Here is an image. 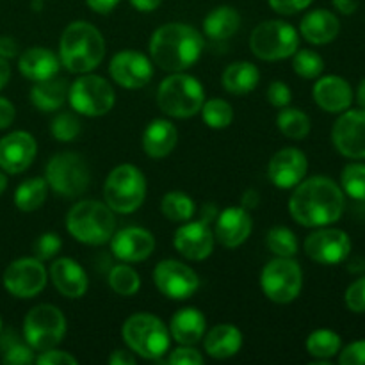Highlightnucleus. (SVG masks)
<instances>
[{
	"label": "nucleus",
	"instance_id": "nucleus-55",
	"mask_svg": "<svg viewBox=\"0 0 365 365\" xmlns=\"http://www.w3.org/2000/svg\"><path fill=\"white\" fill-rule=\"evenodd\" d=\"M335 9L342 14H353L359 7V0H331Z\"/></svg>",
	"mask_w": 365,
	"mask_h": 365
},
{
	"label": "nucleus",
	"instance_id": "nucleus-5",
	"mask_svg": "<svg viewBox=\"0 0 365 365\" xmlns=\"http://www.w3.org/2000/svg\"><path fill=\"white\" fill-rule=\"evenodd\" d=\"M205 91L198 78L182 71L164 78L157 91V103L160 110L171 118H191L202 110Z\"/></svg>",
	"mask_w": 365,
	"mask_h": 365
},
{
	"label": "nucleus",
	"instance_id": "nucleus-29",
	"mask_svg": "<svg viewBox=\"0 0 365 365\" xmlns=\"http://www.w3.org/2000/svg\"><path fill=\"white\" fill-rule=\"evenodd\" d=\"M203 346H205L207 355H210L212 359H230V356L237 355L241 349L242 334L234 324H217L205 335Z\"/></svg>",
	"mask_w": 365,
	"mask_h": 365
},
{
	"label": "nucleus",
	"instance_id": "nucleus-28",
	"mask_svg": "<svg viewBox=\"0 0 365 365\" xmlns=\"http://www.w3.org/2000/svg\"><path fill=\"white\" fill-rule=\"evenodd\" d=\"M205 316L196 309H182L171 317L170 335L182 346H195L205 335Z\"/></svg>",
	"mask_w": 365,
	"mask_h": 365
},
{
	"label": "nucleus",
	"instance_id": "nucleus-50",
	"mask_svg": "<svg viewBox=\"0 0 365 365\" xmlns=\"http://www.w3.org/2000/svg\"><path fill=\"white\" fill-rule=\"evenodd\" d=\"M314 0H269V6L278 14H296L307 9Z\"/></svg>",
	"mask_w": 365,
	"mask_h": 365
},
{
	"label": "nucleus",
	"instance_id": "nucleus-10",
	"mask_svg": "<svg viewBox=\"0 0 365 365\" xmlns=\"http://www.w3.org/2000/svg\"><path fill=\"white\" fill-rule=\"evenodd\" d=\"M262 291L271 302L291 303L302 292L303 273L302 267L292 257H277L266 264L260 274Z\"/></svg>",
	"mask_w": 365,
	"mask_h": 365
},
{
	"label": "nucleus",
	"instance_id": "nucleus-35",
	"mask_svg": "<svg viewBox=\"0 0 365 365\" xmlns=\"http://www.w3.org/2000/svg\"><path fill=\"white\" fill-rule=\"evenodd\" d=\"M160 210H163V214L170 221L184 223V221H191L196 209L191 196H187L182 191H171L164 195L163 202H160Z\"/></svg>",
	"mask_w": 365,
	"mask_h": 365
},
{
	"label": "nucleus",
	"instance_id": "nucleus-56",
	"mask_svg": "<svg viewBox=\"0 0 365 365\" xmlns=\"http://www.w3.org/2000/svg\"><path fill=\"white\" fill-rule=\"evenodd\" d=\"M160 2L163 0H130L132 6L138 11H141V13H152V11H155L160 6Z\"/></svg>",
	"mask_w": 365,
	"mask_h": 365
},
{
	"label": "nucleus",
	"instance_id": "nucleus-42",
	"mask_svg": "<svg viewBox=\"0 0 365 365\" xmlns=\"http://www.w3.org/2000/svg\"><path fill=\"white\" fill-rule=\"evenodd\" d=\"M81 130V121H78V118L71 113L57 114L52 121V127H50V132H52L53 138H56L57 141L63 143H70L73 141V139H77Z\"/></svg>",
	"mask_w": 365,
	"mask_h": 365
},
{
	"label": "nucleus",
	"instance_id": "nucleus-2",
	"mask_svg": "<svg viewBox=\"0 0 365 365\" xmlns=\"http://www.w3.org/2000/svg\"><path fill=\"white\" fill-rule=\"evenodd\" d=\"M203 38L187 24H166L157 29L150 39V56L153 63L166 71H184L200 59Z\"/></svg>",
	"mask_w": 365,
	"mask_h": 365
},
{
	"label": "nucleus",
	"instance_id": "nucleus-36",
	"mask_svg": "<svg viewBox=\"0 0 365 365\" xmlns=\"http://www.w3.org/2000/svg\"><path fill=\"white\" fill-rule=\"evenodd\" d=\"M341 337L331 330H316L307 339V351L321 360L331 359L341 351Z\"/></svg>",
	"mask_w": 365,
	"mask_h": 365
},
{
	"label": "nucleus",
	"instance_id": "nucleus-14",
	"mask_svg": "<svg viewBox=\"0 0 365 365\" xmlns=\"http://www.w3.org/2000/svg\"><path fill=\"white\" fill-rule=\"evenodd\" d=\"M46 269L39 259H18L4 273V287L16 298H34L45 289Z\"/></svg>",
	"mask_w": 365,
	"mask_h": 365
},
{
	"label": "nucleus",
	"instance_id": "nucleus-16",
	"mask_svg": "<svg viewBox=\"0 0 365 365\" xmlns=\"http://www.w3.org/2000/svg\"><path fill=\"white\" fill-rule=\"evenodd\" d=\"M109 73L125 89H139L153 77L152 61L135 50H121L110 59Z\"/></svg>",
	"mask_w": 365,
	"mask_h": 365
},
{
	"label": "nucleus",
	"instance_id": "nucleus-38",
	"mask_svg": "<svg viewBox=\"0 0 365 365\" xmlns=\"http://www.w3.org/2000/svg\"><path fill=\"white\" fill-rule=\"evenodd\" d=\"M202 116L207 127L210 128H227L234 120V109L228 102L221 98H212L203 102Z\"/></svg>",
	"mask_w": 365,
	"mask_h": 365
},
{
	"label": "nucleus",
	"instance_id": "nucleus-13",
	"mask_svg": "<svg viewBox=\"0 0 365 365\" xmlns=\"http://www.w3.org/2000/svg\"><path fill=\"white\" fill-rule=\"evenodd\" d=\"M153 282L166 298L187 299L198 291V274L178 260H163L153 269Z\"/></svg>",
	"mask_w": 365,
	"mask_h": 365
},
{
	"label": "nucleus",
	"instance_id": "nucleus-43",
	"mask_svg": "<svg viewBox=\"0 0 365 365\" xmlns=\"http://www.w3.org/2000/svg\"><path fill=\"white\" fill-rule=\"evenodd\" d=\"M63 248V241L57 234L52 232H46V234L39 235L34 242V253L36 259L39 260H50L57 255Z\"/></svg>",
	"mask_w": 365,
	"mask_h": 365
},
{
	"label": "nucleus",
	"instance_id": "nucleus-22",
	"mask_svg": "<svg viewBox=\"0 0 365 365\" xmlns=\"http://www.w3.org/2000/svg\"><path fill=\"white\" fill-rule=\"evenodd\" d=\"M252 216L245 207H228L216 220V239L225 248H237L252 234Z\"/></svg>",
	"mask_w": 365,
	"mask_h": 365
},
{
	"label": "nucleus",
	"instance_id": "nucleus-60",
	"mask_svg": "<svg viewBox=\"0 0 365 365\" xmlns=\"http://www.w3.org/2000/svg\"><path fill=\"white\" fill-rule=\"evenodd\" d=\"M6 187H7V178H6V175L0 173V195L6 191Z\"/></svg>",
	"mask_w": 365,
	"mask_h": 365
},
{
	"label": "nucleus",
	"instance_id": "nucleus-39",
	"mask_svg": "<svg viewBox=\"0 0 365 365\" xmlns=\"http://www.w3.org/2000/svg\"><path fill=\"white\" fill-rule=\"evenodd\" d=\"M267 248L277 257H294L298 252V241L292 230L285 227L271 228L266 237Z\"/></svg>",
	"mask_w": 365,
	"mask_h": 365
},
{
	"label": "nucleus",
	"instance_id": "nucleus-9",
	"mask_svg": "<svg viewBox=\"0 0 365 365\" xmlns=\"http://www.w3.org/2000/svg\"><path fill=\"white\" fill-rule=\"evenodd\" d=\"M45 180L57 195L75 198L88 191L89 175L88 163L73 152H63L53 155L46 164Z\"/></svg>",
	"mask_w": 365,
	"mask_h": 365
},
{
	"label": "nucleus",
	"instance_id": "nucleus-37",
	"mask_svg": "<svg viewBox=\"0 0 365 365\" xmlns=\"http://www.w3.org/2000/svg\"><path fill=\"white\" fill-rule=\"evenodd\" d=\"M109 285L116 294L134 296L141 287V277L130 266H114L109 273Z\"/></svg>",
	"mask_w": 365,
	"mask_h": 365
},
{
	"label": "nucleus",
	"instance_id": "nucleus-51",
	"mask_svg": "<svg viewBox=\"0 0 365 365\" xmlns=\"http://www.w3.org/2000/svg\"><path fill=\"white\" fill-rule=\"evenodd\" d=\"M14 120V106L9 100L0 96V130L7 128Z\"/></svg>",
	"mask_w": 365,
	"mask_h": 365
},
{
	"label": "nucleus",
	"instance_id": "nucleus-59",
	"mask_svg": "<svg viewBox=\"0 0 365 365\" xmlns=\"http://www.w3.org/2000/svg\"><path fill=\"white\" fill-rule=\"evenodd\" d=\"M356 102H359V106L365 110V78L360 82L359 91H356Z\"/></svg>",
	"mask_w": 365,
	"mask_h": 365
},
{
	"label": "nucleus",
	"instance_id": "nucleus-17",
	"mask_svg": "<svg viewBox=\"0 0 365 365\" xmlns=\"http://www.w3.org/2000/svg\"><path fill=\"white\" fill-rule=\"evenodd\" d=\"M331 139L344 157L365 159V110H344L335 121Z\"/></svg>",
	"mask_w": 365,
	"mask_h": 365
},
{
	"label": "nucleus",
	"instance_id": "nucleus-31",
	"mask_svg": "<svg viewBox=\"0 0 365 365\" xmlns=\"http://www.w3.org/2000/svg\"><path fill=\"white\" fill-rule=\"evenodd\" d=\"M68 88L66 81L64 78H46V81L36 82L34 88L31 89V100L39 110H50L61 109L64 106V102L68 100Z\"/></svg>",
	"mask_w": 365,
	"mask_h": 365
},
{
	"label": "nucleus",
	"instance_id": "nucleus-49",
	"mask_svg": "<svg viewBox=\"0 0 365 365\" xmlns=\"http://www.w3.org/2000/svg\"><path fill=\"white\" fill-rule=\"evenodd\" d=\"M36 362L41 365H77V359L70 353L59 351V349H46L36 359Z\"/></svg>",
	"mask_w": 365,
	"mask_h": 365
},
{
	"label": "nucleus",
	"instance_id": "nucleus-12",
	"mask_svg": "<svg viewBox=\"0 0 365 365\" xmlns=\"http://www.w3.org/2000/svg\"><path fill=\"white\" fill-rule=\"evenodd\" d=\"M68 100L77 113L96 118L103 116L113 109L116 95L109 81L100 75H82L70 86Z\"/></svg>",
	"mask_w": 365,
	"mask_h": 365
},
{
	"label": "nucleus",
	"instance_id": "nucleus-30",
	"mask_svg": "<svg viewBox=\"0 0 365 365\" xmlns=\"http://www.w3.org/2000/svg\"><path fill=\"white\" fill-rule=\"evenodd\" d=\"M259 81L260 71L257 70L255 64L248 63V61H237V63L228 64L221 77L223 88L232 95H248L259 86Z\"/></svg>",
	"mask_w": 365,
	"mask_h": 365
},
{
	"label": "nucleus",
	"instance_id": "nucleus-27",
	"mask_svg": "<svg viewBox=\"0 0 365 365\" xmlns=\"http://www.w3.org/2000/svg\"><path fill=\"white\" fill-rule=\"evenodd\" d=\"M178 130L168 120H153L143 134V148L152 159H164L175 150Z\"/></svg>",
	"mask_w": 365,
	"mask_h": 365
},
{
	"label": "nucleus",
	"instance_id": "nucleus-33",
	"mask_svg": "<svg viewBox=\"0 0 365 365\" xmlns=\"http://www.w3.org/2000/svg\"><path fill=\"white\" fill-rule=\"evenodd\" d=\"M48 195V182L45 178H29L18 185L14 192V205L24 212H32L45 203Z\"/></svg>",
	"mask_w": 365,
	"mask_h": 365
},
{
	"label": "nucleus",
	"instance_id": "nucleus-47",
	"mask_svg": "<svg viewBox=\"0 0 365 365\" xmlns=\"http://www.w3.org/2000/svg\"><path fill=\"white\" fill-rule=\"evenodd\" d=\"M168 362L173 365H202L205 362L198 349L191 348V346H182V348L175 349L170 355Z\"/></svg>",
	"mask_w": 365,
	"mask_h": 365
},
{
	"label": "nucleus",
	"instance_id": "nucleus-45",
	"mask_svg": "<svg viewBox=\"0 0 365 365\" xmlns=\"http://www.w3.org/2000/svg\"><path fill=\"white\" fill-rule=\"evenodd\" d=\"M346 305L351 312L364 314L365 312V277L353 282L346 291Z\"/></svg>",
	"mask_w": 365,
	"mask_h": 365
},
{
	"label": "nucleus",
	"instance_id": "nucleus-7",
	"mask_svg": "<svg viewBox=\"0 0 365 365\" xmlns=\"http://www.w3.org/2000/svg\"><path fill=\"white\" fill-rule=\"evenodd\" d=\"M146 196L145 175L134 164H120L107 177L103 198L113 212L132 214L143 205Z\"/></svg>",
	"mask_w": 365,
	"mask_h": 365
},
{
	"label": "nucleus",
	"instance_id": "nucleus-46",
	"mask_svg": "<svg viewBox=\"0 0 365 365\" xmlns=\"http://www.w3.org/2000/svg\"><path fill=\"white\" fill-rule=\"evenodd\" d=\"M267 100L273 107L277 109H284L291 103L292 100V93L289 89V86L282 81H274L271 82L269 88H267Z\"/></svg>",
	"mask_w": 365,
	"mask_h": 365
},
{
	"label": "nucleus",
	"instance_id": "nucleus-11",
	"mask_svg": "<svg viewBox=\"0 0 365 365\" xmlns=\"http://www.w3.org/2000/svg\"><path fill=\"white\" fill-rule=\"evenodd\" d=\"M66 334V319L53 305H38L29 310L24 321V335L27 344L36 351L52 349Z\"/></svg>",
	"mask_w": 365,
	"mask_h": 365
},
{
	"label": "nucleus",
	"instance_id": "nucleus-52",
	"mask_svg": "<svg viewBox=\"0 0 365 365\" xmlns=\"http://www.w3.org/2000/svg\"><path fill=\"white\" fill-rule=\"evenodd\" d=\"M89 9L98 14H109L114 7L120 4V0H86Z\"/></svg>",
	"mask_w": 365,
	"mask_h": 365
},
{
	"label": "nucleus",
	"instance_id": "nucleus-34",
	"mask_svg": "<svg viewBox=\"0 0 365 365\" xmlns=\"http://www.w3.org/2000/svg\"><path fill=\"white\" fill-rule=\"evenodd\" d=\"M277 127L285 138L305 139L310 132V118L303 110L284 107L277 116Z\"/></svg>",
	"mask_w": 365,
	"mask_h": 365
},
{
	"label": "nucleus",
	"instance_id": "nucleus-15",
	"mask_svg": "<svg viewBox=\"0 0 365 365\" xmlns=\"http://www.w3.org/2000/svg\"><path fill=\"white\" fill-rule=\"evenodd\" d=\"M351 252V241L344 230L339 228H321L307 237L305 253L314 262L334 266L348 259Z\"/></svg>",
	"mask_w": 365,
	"mask_h": 365
},
{
	"label": "nucleus",
	"instance_id": "nucleus-58",
	"mask_svg": "<svg viewBox=\"0 0 365 365\" xmlns=\"http://www.w3.org/2000/svg\"><path fill=\"white\" fill-rule=\"evenodd\" d=\"M11 78V66L7 63L6 57L0 56V89H4L7 86Z\"/></svg>",
	"mask_w": 365,
	"mask_h": 365
},
{
	"label": "nucleus",
	"instance_id": "nucleus-23",
	"mask_svg": "<svg viewBox=\"0 0 365 365\" xmlns=\"http://www.w3.org/2000/svg\"><path fill=\"white\" fill-rule=\"evenodd\" d=\"M48 274L53 287L66 298H82L88 291V274L73 259H57L50 266Z\"/></svg>",
	"mask_w": 365,
	"mask_h": 365
},
{
	"label": "nucleus",
	"instance_id": "nucleus-57",
	"mask_svg": "<svg viewBox=\"0 0 365 365\" xmlns=\"http://www.w3.org/2000/svg\"><path fill=\"white\" fill-rule=\"evenodd\" d=\"M260 198H259V192L257 191H246V195L242 196V207H245L246 210H252V209H257V205H259Z\"/></svg>",
	"mask_w": 365,
	"mask_h": 365
},
{
	"label": "nucleus",
	"instance_id": "nucleus-21",
	"mask_svg": "<svg viewBox=\"0 0 365 365\" xmlns=\"http://www.w3.org/2000/svg\"><path fill=\"white\" fill-rule=\"evenodd\" d=\"M309 163L302 150L284 148L277 152L267 166L269 180L280 189H292L305 178Z\"/></svg>",
	"mask_w": 365,
	"mask_h": 365
},
{
	"label": "nucleus",
	"instance_id": "nucleus-8",
	"mask_svg": "<svg viewBox=\"0 0 365 365\" xmlns=\"http://www.w3.org/2000/svg\"><path fill=\"white\" fill-rule=\"evenodd\" d=\"M299 38L291 24L282 20H267L257 25L250 36V48L262 61H280L294 56Z\"/></svg>",
	"mask_w": 365,
	"mask_h": 365
},
{
	"label": "nucleus",
	"instance_id": "nucleus-1",
	"mask_svg": "<svg viewBox=\"0 0 365 365\" xmlns=\"http://www.w3.org/2000/svg\"><path fill=\"white\" fill-rule=\"evenodd\" d=\"M289 212L303 227H327L344 212V192L328 177H312L296 185Z\"/></svg>",
	"mask_w": 365,
	"mask_h": 365
},
{
	"label": "nucleus",
	"instance_id": "nucleus-25",
	"mask_svg": "<svg viewBox=\"0 0 365 365\" xmlns=\"http://www.w3.org/2000/svg\"><path fill=\"white\" fill-rule=\"evenodd\" d=\"M59 66V57L52 50L43 48V46H34V48L25 50L20 56V61H18V68H20L21 75L34 82L56 77Z\"/></svg>",
	"mask_w": 365,
	"mask_h": 365
},
{
	"label": "nucleus",
	"instance_id": "nucleus-48",
	"mask_svg": "<svg viewBox=\"0 0 365 365\" xmlns=\"http://www.w3.org/2000/svg\"><path fill=\"white\" fill-rule=\"evenodd\" d=\"M339 362L341 365H365V341L346 346L339 356Z\"/></svg>",
	"mask_w": 365,
	"mask_h": 365
},
{
	"label": "nucleus",
	"instance_id": "nucleus-19",
	"mask_svg": "<svg viewBox=\"0 0 365 365\" xmlns=\"http://www.w3.org/2000/svg\"><path fill=\"white\" fill-rule=\"evenodd\" d=\"M110 250L114 257L123 262H141L155 250V237L152 232L141 227H127L110 237Z\"/></svg>",
	"mask_w": 365,
	"mask_h": 365
},
{
	"label": "nucleus",
	"instance_id": "nucleus-6",
	"mask_svg": "<svg viewBox=\"0 0 365 365\" xmlns=\"http://www.w3.org/2000/svg\"><path fill=\"white\" fill-rule=\"evenodd\" d=\"M125 344L146 360H159L170 349V331L166 324L152 314H134L121 328Z\"/></svg>",
	"mask_w": 365,
	"mask_h": 365
},
{
	"label": "nucleus",
	"instance_id": "nucleus-53",
	"mask_svg": "<svg viewBox=\"0 0 365 365\" xmlns=\"http://www.w3.org/2000/svg\"><path fill=\"white\" fill-rule=\"evenodd\" d=\"M16 52H18V43L14 41L13 38H9V36L0 38V56L9 59V57L16 56Z\"/></svg>",
	"mask_w": 365,
	"mask_h": 365
},
{
	"label": "nucleus",
	"instance_id": "nucleus-41",
	"mask_svg": "<svg viewBox=\"0 0 365 365\" xmlns=\"http://www.w3.org/2000/svg\"><path fill=\"white\" fill-rule=\"evenodd\" d=\"M292 68L296 73L303 78H317L324 70L323 57L312 50H299L294 52V59H292Z\"/></svg>",
	"mask_w": 365,
	"mask_h": 365
},
{
	"label": "nucleus",
	"instance_id": "nucleus-26",
	"mask_svg": "<svg viewBox=\"0 0 365 365\" xmlns=\"http://www.w3.org/2000/svg\"><path fill=\"white\" fill-rule=\"evenodd\" d=\"M303 38L314 45H327L337 38L341 31L339 18L327 9H316L305 14V18L299 24Z\"/></svg>",
	"mask_w": 365,
	"mask_h": 365
},
{
	"label": "nucleus",
	"instance_id": "nucleus-24",
	"mask_svg": "<svg viewBox=\"0 0 365 365\" xmlns=\"http://www.w3.org/2000/svg\"><path fill=\"white\" fill-rule=\"evenodd\" d=\"M314 100L327 113H344L353 102L351 86L337 75H327L314 86Z\"/></svg>",
	"mask_w": 365,
	"mask_h": 365
},
{
	"label": "nucleus",
	"instance_id": "nucleus-3",
	"mask_svg": "<svg viewBox=\"0 0 365 365\" xmlns=\"http://www.w3.org/2000/svg\"><path fill=\"white\" fill-rule=\"evenodd\" d=\"M106 41L95 25L73 21L64 29L59 41L61 64L71 73H89L102 63Z\"/></svg>",
	"mask_w": 365,
	"mask_h": 365
},
{
	"label": "nucleus",
	"instance_id": "nucleus-40",
	"mask_svg": "<svg viewBox=\"0 0 365 365\" xmlns=\"http://www.w3.org/2000/svg\"><path fill=\"white\" fill-rule=\"evenodd\" d=\"M341 184L346 195L365 202V164H349L342 170Z\"/></svg>",
	"mask_w": 365,
	"mask_h": 365
},
{
	"label": "nucleus",
	"instance_id": "nucleus-61",
	"mask_svg": "<svg viewBox=\"0 0 365 365\" xmlns=\"http://www.w3.org/2000/svg\"><path fill=\"white\" fill-rule=\"evenodd\" d=\"M0 331H2V319H0Z\"/></svg>",
	"mask_w": 365,
	"mask_h": 365
},
{
	"label": "nucleus",
	"instance_id": "nucleus-4",
	"mask_svg": "<svg viewBox=\"0 0 365 365\" xmlns=\"http://www.w3.org/2000/svg\"><path fill=\"white\" fill-rule=\"evenodd\" d=\"M116 227L113 209L107 203L84 200L73 205L66 216V228L71 237L89 246H100L110 241Z\"/></svg>",
	"mask_w": 365,
	"mask_h": 365
},
{
	"label": "nucleus",
	"instance_id": "nucleus-54",
	"mask_svg": "<svg viewBox=\"0 0 365 365\" xmlns=\"http://www.w3.org/2000/svg\"><path fill=\"white\" fill-rule=\"evenodd\" d=\"M109 364L110 365H134L135 359L130 355V353L123 351V349H116V351L109 356Z\"/></svg>",
	"mask_w": 365,
	"mask_h": 365
},
{
	"label": "nucleus",
	"instance_id": "nucleus-32",
	"mask_svg": "<svg viewBox=\"0 0 365 365\" xmlns=\"http://www.w3.org/2000/svg\"><path fill=\"white\" fill-rule=\"evenodd\" d=\"M241 16L230 6H220L210 11L203 20V31L212 39H228L239 31Z\"/></svg>",
	"mask_w": 365,
	"mask_h": 365
},
{
	"label": "nucleus",
	"instance_id": "nucleus-44",
	"mask_svg": "<svg viewBox=\"0 0 365 365\" xmlns=\"http://www.w3.org/2000/svg\"><path fill=\"white\" fill-rule=\"evenodd\" d=\"M4 362L11 365H29L36 362L34 351L29 344L25 346L20 344V342H13V344L4 349Z\"/></svg>",
	"mask_w": 365,
	"mask_h": 365
},
{
	"label": "nucleus",
	"instance_id": "nucleus-18",
	"mask_svg": "<svg viewBox=\"0 0 365 365\" xmlns=\"http://www.w3.org/2000/svg\"><path fill=\"white\" fill-rule=\"evenodd\" d=\"M173 245L182 257L189 260H205L212 253L214 234L205 220L191 221L177 228Z\"/></svg>",
	"mask_w": 365,
	"mask_h": 365
},
{
	"label": "nucleus",
	"instance_id": "nucleus-20",
	"mask_svg": "<svg viewBox=\"0 0 365 365\" xmlns=\"http://www.w3.org/2000/svg\"><path fill=\"white\" fill-rule=\"evenodd\" d=\"M36 139L29 132H11L0 139V168L11 175L27 170L36 157Z\"/></svg>",
	"mask_w": 365,
	"mask_h": 365
}]
</instances>
